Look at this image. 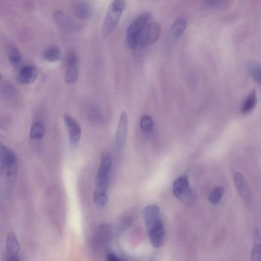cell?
I'll return each mask as SVG.
<instances>
[{
	"mask_svg": "<svg viewBox=\"0 0 261 261\" xmlns=\"http://www.w3.org/2000/svg\"><path fill=\"white\" fill-rule=\"evenodd\" d=\"M112 166L111 154L108 152L102 153L100 165L96 176V185L93 194V201L96 206L99 208L105 207L108 201V190L111 179Z\"/></svg>",
	"mask_w": 261,
	"mask_h": 261,
	"instance_id": "6da1fadb",
	"label": "cell"
},
{
	"mask_svg": "<svg viewBox=\"0 0 261 261\" xmlns=\"http://www.w3.org/2000/svg\"><path fill=\"white\" fill-rule=\"evenodd\" d=\"M143 217L151 245L156 248L161 247L164 243L165 231L159 207L156 204L146 206Z\"/></svg>",
	"mask_w": 261,
	"mask_h": 261,
	"instance_id": "7a4b0ae2",
	"label": "cell"
},
{
	"mask_svg": "<svg viewBox=\"0 0 261 261\" xmlns=\"http://www.w3.org/2000/svg\"><path fill=\"white\" fill-rule=\"evenodd\" d=\"M126 7L125 0H112L104 19L102 33L105 36L110 35L117 27Z\"/></svg>",
	"mask_w": 261,
	"mask_h": 261,
	"instance_id": "3957f363",
	"label": "cell"
},
{
	"mask_svg": "<svg viewBox=\"0 0 261 261\" xmlns=\"http://www.w3.org/2000/svg\"><path fill=\"white\" fill-rule=\"evenodd\" d=\"M151 16L148 13H144L138 16L128 28L126 40L129 47L134 49L139 45L142 32L145 25L150 21Z\"/></svg>",
	"mask_w": 261,
	"mask_h": 261,
	"instance_id": "277c9868",
	"label": "cell"
},
{
	"mask_svg": "<svg viewBox=\"0 0 261 261\" xmlns=\"http://www.w3.org/2000/svg\"><path fill=\"white\" fill-rule=\"evenodd\" d=\"M161 32V27L156 21H149L143 29L141 34L139 45H150L159 39Z\"/></svg>",
	"mask_w": 261,
	"mask_h": 261,
	"instance_id": "5b68a950",
	"label": "cell"
},
{
	"mask_svg": "<svg viewBox=\"0 0 261 261\" xmlns=\"http://www.w3.org/2000/svg\"><path fill=\"white\" fill-rule=\"evenodd\" d=\"M65 80L69 84L74 83L79 73V61L76 54L72 50L68 51L66 56Z\"/></svg>",
	"mask_w": 261,
	"mask_h": 261,
	"instance_id": "8992f818",
	"label": "cell"
},
{
	"mask_svg": "<svg viewBox=\"0 0 261 261\" xmlns=\"http://www.w3.org/2000/svg\"><path fill=\"white\" fill-rule=\"evenodd\" d=\"M172 193L179 200L187 201L189 199L191 196V191L187 175H181L175 180L173 184Z\"/></svg>",
	"mask_w": 261,
	"mask_h": 261,
	"instance_id": "52a82bcc",
	"label": "cell"
},
{
	"mask_svg": "<svg viewBox=\"0 0 261 261\" xmlns=\"http://www.w3.org/2000/svg\"><path fill=\"white\" fill-rule=\"evenodd\" d=\"M64 121L68 131L70 144L72 147H75L78 144L81 137V126L79 123L68 114L64 115Z\"/></svg>",
	"mask_w": 261,
	"mask_h": 261,
	"instance_id": "ba28073f",
	"label": "cell"
},
{
	"mask_svg": "<svg viewBox=\"0 0 261 261\" xmlns=\"http://www.w3.org/2000/svg\"><path fill=\"white\" fill-rule=\"evenodd\" d=\"M187 27V20L184 17L176 19L170 27L166 37L167 42L173 44L177 41L184 34Z\"/></svg>",
	"mask_w": 261,
	"mask_h": 261,
	"instance_id": "9c48e42d",
	"label": "cell"
},
{
	"mask_svg": "<svg viewBox=\"0 0 261 261\" xmlns=\"http://www.w3.org/2000/svg\"><path fill=\"white\" fill-rule=\"evenodd\" d=\"M127 114L125 112L123 111L120 115L116 134V146L119 149L123 147L126 140L127 132Z\"/></svg>",
	"mask_w": 261,
	"mask_h": 261,
	"instance_id": "30bf717a",
	"label": "cell"
},
{
	"mask_svg": "<svg viewBox=\"0 0 261 261\" xmlns=\"http://www.w3.org/2000/svg\"><path fill=\"white\" fill-rule=\"evenodd\" d=\"M7 247V260H19L18 253L19 251V245L17 238L14 233H10L6 241Z\"/></svg>",
	"mask_w": 261,
	"mask_h": 261,
	"instance_id": "8fae6325",
	"label": "cell"
},
{
	"mask_svg": "<svg viewBox=\"0 0 261 261\" xmlns=\"http://www.w3.org/2000/svg\"><path fill=\"white\" fill-rule=\"evenodd\" d=\"M234 181L237 190L242 198L247 202L251 200V194L247 182L240 172H236L234 175Z\"/></svg>",
	"mask_w": 261,
	"mask_h": 261,
	"instance_id": "7c38bea8",
	"label": "cell"
},
{
	"mask_svg": "<svg viewBox=\"0 0 261 261\" xmlns=\"http://www.w3.org/2000/svg\"><path fill=\"white\" fill-rule=\"evenodd\" d=\"M38 75V70L36 67L28 66L23 67L17 76V81L22 84H29L34 82Z\"/></svg>",
	"mask_w": 261,
	"mask_h": 261,
	"instance_id": "4fadbf2b",
	"label": "cell"
},
{
	"mask_svg": "<svg viewBox=\"0 0 261 261\" xmlns=\"http://www.w3.org/2000/svg\"><path fill=\"white\" fill-rule=\"evenodd\" d=\"M0 162L1 165L18 164L17 159L14 153L8 147L0 144Z\"/></svg>",
	"mask_w": 261,
	"mask_h": 261,
	"instance_id": "5bb4252c",
	"label": "cell"
},
{
	"mask_svg": "<svg viewBox=\"0 0 261 261\" xmlns=\"http://www.w3.org/2000/svg\"><path fill=\"white\" fill-rule=\"evenodd\" d=\"M91 13L90 5L84 1L79 2L74 9V14L76 17L80 19L88 18Z\"/></svg>",
	"mask_w": 261,
	"mask_h": 261,
	"instance_id": "9a60e30c",
	"label": "cell"
},
{
	"mask_svg": "<svg viewBox=\"0 0 261 261\" xmlns=\"http://www.w3.org/2000/svg\"><path fill=\"white\" fill-rule=\"evenodd\" d=\"M140 125L142 132L147 136H151L154 130V122L152 118L148 115L142 116Z\"/></svg>",
	"mask_w": 261,
	"mask_h": 261,
	"instance_id": "2e32d148",
	"label": "cell"
},
{
	"mask_svg": "<svg viewBox=\"0 0 261 261\" xmlns=\"http://www.w3.org/2000/svg\"><path fill=\"white\" fill-rule=\"evenodd\" d=\"M257 102L256 93L255 90L251 91L246 98L243 106L242 112L247 114L251 112L256 106Z\"/></svg>",
	"mask_w": 261,
	"mask_h": 261,
	"instance_id": "e0dca14e",
	"label": "cell"
},
{
	"mask_svg": "<svg viewBox=\"0 0 261 261\" xmlns=\"http://www.w3.org/2000/svg\"><path fill=\"white\" fill-rule=\"evenodd\" d=\"M43 57L44 59L48 62H56L60 58L61 50L57 46H50L44 50Z\"/></svg>",
	"mask_w": 261,
	"mask_h": 261,
	"instance_id": "ac0fdd59",
	"label": "cell"
},
{
	"mask_svg": "<svg viewBox=\"0 0 261 261\" xmlns=\"http://www.w3.org/2000/svg\"><path fill=\"white\" fill-rule=\"evenodd\" d=\"M45 128L43 124L40 122H35L32 126L30 136L32 139L40 140L44 136Z\"/></svg>",
	"mask_w": 261,
	"mask_h": 261,
	"instance_id": "d6986e66",
	"label": "cell"
},
{
	"mask_svg": "<svg viewBox=\"0 0 261 261\" xmlns=\"http://www.w3.org/2000/svg\"><path fill=\"white\" fill-rule=\"evenodd\" d=\"M224 193L223 186L219 185L215 187L208 197V200L213 204H218L221 200Z\"/></svg>",
	"mask_w": 261,
	"mask_h": 261,
	"instance_id": "ffe728a7",
	"label": "cell"
},
{
	"mask_svg": "<svg viewBox=\"0 0 261 261\" xmlns=\"http://www.w3.org/2000/svg\"><path fill=\"white\" fill-rule=\"evenodd\" d=\"M260 235L257 230L255 231L254 247L252 250L251 257L252 260L260 261L261 259Z\"/></svg>",
	"mask_w": 261,
	"mask_h": 261,
	"instance_id": "44dd1931",
	"label": "cell"
},
{
	"mask_svg": "<svg viewBox=\"0 0 261 261\" xmlns=\"http://www.w3.org/2000/svg\"><path fill=\"white\" fill-rule=\"evenodd\" d=\"M248 69L252 77L258 82L260 81V69L259 66L255 62H252L248 64Z\"/></svg>",
	"mask_w": 261,
	"mask_h": 261,
	"instance_id": "7402d4cb",
	"label": "cell"
},
{
	"mask_svg": "<svg viewBox=\"0 0 261 261\" xmlns=\"http://www.w3.org/2000/svg\"><path fill=\"white\" fill-rule=\"evenodd\" d=\"M8 58L10 63L14 65L18 64L21 60L20 52L15 48L11 47L8 50Z\"/></svg>",
	"mask_w": 261,
	"mask_h": 261,
	"instance_id": "603a6c76",
	"label": "cell"
},
{
	"mask_svg": "<svg viewBox=\"0 0 261 261\" xmlns=\"http://www.w3.org/2000/svg\"><path fill=\"white\" fill-rule=\"evenodd\" d=\"M56 22L63 28H68L69 26L68 20L61 11L57 12L55 14Z\"/></svg>",
	"mask_w": 261,
	"mask_h": 261,
	"instance_id": "cb8c5ba5",
	"label": "cell"
},
{
	"mask_svg": "<svg viewBox=\"0 0 261 261\" xmlns=\"http://www.w3.org/2000/svg\"><path fill=\"white\" fill-rule=\"evenodd\" d=\"M106 258L108 260L110 261H120L121 259L117 255L112 252L108 251L107 253Z\"/></svg>",
	"mask_w": 261,
	"mask_h": 261,
	"instance_id": "d4e9b609",
	"label": "cell"
},
{
	"mask_svg": "<svg viewBox=\"0 0 261 261\" xmlns=\"http://www.w3.org/2000/svg\"><path fill=\"white\" fill-rule=\"evenodd\" d=\"M207 3L211 4H219L223 2L224 0H205Z\"/></svg>",
	"mask_w": 261,
	"mask_h": 261,
	"instance_id": "484cf974",
	"label": "cell"
},
{
	"mask_svg": "<svg viewBox=\"0 0 261 261\" xmlns=\"http://www.w3.org/2000/svg\"><path fill=\"white\" fill-rule=\"evenodd\" d=\"M1 75L0 74V81H1Z\"/></svg>",
	"mask_w": 261,
	"mask_h": 261,
	"instance_id": "4316f807",
	"label": "cell"
}]
</instances>
